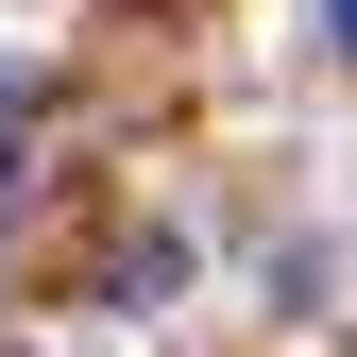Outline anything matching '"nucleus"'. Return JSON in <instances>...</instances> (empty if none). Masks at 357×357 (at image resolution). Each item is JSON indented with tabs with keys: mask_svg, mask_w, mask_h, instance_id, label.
Here are the masks:
<instances>
[{
	"mask_svg": "<svg viewBox=\"0 0 357 357\" xmlns=\"http://www.w3.org/2000/svg\"><path fill=\"white\" fill-rule=\"evenodd\" d=\"M17 119H34V68H17V52H0V153H17Z\"/></svg>",
	"mask_w": 357,
	"mask_h": 357,
	"instance_id": "f257e3e1",
	"label": "nucleus"
},
{
	"mask_svg": "<svg viewBox=\"0 0 357 357\" xmlns=\"http://www.w3.org/2000/svg\"><path fill=\"white\" fill-rule=\"evenodd\" d=\"M0 357H17V340H0Z\"/></svg>",
	"mask_w": 357,
	"mask_h": 357,
	"instance_id": "7ed1b4c3",
	"label": "nucleus"
},
{
	"mask_svg": "<svg viewBox=\"0 0 357 357\" xmlns=\"http://www.w3.org/2000/svg\"><path fill=\"white\" fill-rule=\"evenodd\" d=\"M324 34H340V52H357V0H340V17H324Z\"/></svg>",
	"mask_w": 357,
	"mask_h": 357,
	"instance_id": "f03ea898",
	"label": "nucleus"
}]
</instances>
